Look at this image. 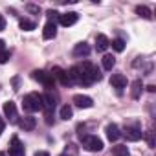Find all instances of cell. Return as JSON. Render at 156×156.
Returning <instances> with one entry per match:
<instances>
[{
    "label": "cell",
    "mask_w": 156,
    "mask_h": 156,
    "mask_svg": "<svg viewBox=\"0 0 156 156\" xmlns=\"http://www.w3.org/2000/svg\"><path fill=\"white\" fill-rule=\"evenodd\" d=\"M22 107L28 112H39V110H42V96L37 94V92H31V94L24 96Z\"/></svg>",
    "instance_id": "cell-1"
},
{
    "label": "cell",
    "mask_w": 156,
    "mask_h": 156,
    "mask_svg": "<svg viewBox=\"0 0 156 156\" xmlns=\"http://www.w3.org/2000/svg\"><path fill=\"white\" fill-rule=\"evenodd\" d=\"M79 68H81V72H83V75H85V79H87L88 85H92L94 81H99L101 79V73H99V70H98V66L94 62L85 61Z\"/></svg>",
    "instance_id": "cell-2"
},
{
    "label": "cell",
    "mask_w": 156,
    "mask_h": 156,
    "mask_svg": "<svg viewBox=\"0 0 156 156\" xmlns=\"http://www.w3.org/2000/svg\"><path fill=\"white\" fill-rule=\"evenodd\" d=\"M81 143H83L85 149H88L92 152L103 151V141L98 136H94V134H81Z\"/></svg>",
    "instance_id": "cell-3"
},
{
    "label": "cell",
    "mask_w": 156,
    "mask_h": 156,
    "mask_svg": "<svg viewBox=\"0 0 156 156\" xmlns=\"http://www.w3.org/2000/svg\"><path fill=\"white\" fill-rule=\"evenodd\" d=\"M31 77H33L35 81H39L41 85H44L46 88H53V85H55V79L51 77V73H48L44 70H33Z\"/></svg>",
    "instance_id": "cell-4"
},
{
    "label": "cell",
    "mask_w": 156,
    "mask_h": 156,
    "mask_svg": "<svg viewBox=\"0 0 156 156\" xmlns=\"http://www.w3.org/2000/svg\"><path fill=\"white\" fill-rule=\"evenodd\" d=\"M121 136H125L129 141H140L143 138V132H141L140 127H125L123 132H121Z\"/></svg>",
    "instance_id": "cell-5"
},
{
    "label": "cell",
    "mask_w": 156,
    "mask_h": 156,
    "mask_svg": "<svg viewBox=\"0 0 156 156\" xmlns=\"http://www.w3.org/2000/svg\"><path fill=\"white\" fill-rule=\"evenodd\" d=\"M51 77L53 79H57L61 85H64V87H68V85H72V81H70V77H68V73L62 70V68H59V66H55L53 70H51Z\"/></svg>",
    "instance_id": "cell-6"
},
{
    "label": "cell",
    "mask_w": 156,
    "mask_h": 156,
    "mask_svg": "<svg viewBox=\"0 0 156 156\" xmlns=\"http://www.w3.org/2000/svg\"><path fill=\"white\" fill-rule=\"evenodd\" d=\"M77 20H79V15H77L75 11H68V13H62V15H59V22H61V26H64V28H68V26H73Z\"/></svg>",
    "instance_id": "cell-7"
},
{
    "label": "cell",
    "mask_w": 156,
    "mask_h": 156,
    "mask_svg": "<svg viewBox=\"0 0 156 156\" xmlns=\"http://www.w3.org/2000/svg\"><path fill=\"white\" fill-rule=\"evenodd\" d=\"M73 103H75V107H79V108H92L94 107L92 98L83 96V94H75L73 96Z\"/></svg>",
    "instance_id": "cell-8"
},
{
    "label": "cell",
    "mask_w": 156,
    "mask_h": 156,
    "mask_svg": "<svg viewBox=\"0 0 156 156\" xmlns=\"http://www.w3.org/2000/svg\"><path fill=\"white\" fill-rule=\"evenodd\" d=\"M24 145L20 143V140L17 136L11 138V145H9V156H24Z\"/></svg>",
    "instance_id": "cell-9"
},
{
    "label": "cell",
    "mask_w": 156,
    "mask_h": 156,
    "mask_svg": "<svg viewBox=\"0 0 156 156\" xmlns=\"http://www.w3.org/2000/svg\"><path fill=\"white\" fill-rule=\"evenodd\" d=\"M55 35H57V24H55V20H48V22L44 24L42 37H44V41H50V39H53Z\"/></svg>",
    "instance_id": "cell-10"
},
{
    "label": "cell",
    "mask_w": 156,
    "mask_h": 156,
    "mask_svg": "<svg viewBox=\"0 0 156 156\" xmlns=\"http://www.w3.org/2000/svg\"><path fill=\"white\" fill-rule=\"evenodd\" d=\"M4 116H6L11 123L17 121V105H15L13 101H6V103H4Z\"/></svg>",
    "instance_id": "cell-11"
},
{
    "label": "cell",
    "mask_w": 156,
    "mask_h": 156,
    "mask_svg": "<svg viewBox=\"0 0 156 156\" xmlns=\"http://www.w3.org/2000/svg\"><path fill=\"white\" fill-rule=\"evenodd\" d=\"M42 108H46V112H51L55 108V96L51 92L42 94Z\"/></svg>",
    "instance_id": "cell-12"
},
{
    "label": "cell",
    "mask_w": 156,
    "mask_h": 156,
    "mask_svg": "<svg viewBox=\"0 0 156 156\" xmlns=\"http://www.w3.org/2000/svg\"><path fill=\"white\" fill-rule=\"evenodd\" d=\"M110 85H112L114 88L121 90V88H125V87H127V77H125V75H121V73H114V75L110 77Z\"/></svg>",
    "instance_id": "cell-13"
},
{
    "label": "cell",
    "mask_w": 156,
    "mask_h": 156,
    "mask_svg": "<svg viewBox=\"0 0 156 156\" xmlns=\"http://www.w3.org/2000/svg\"><path fill=\"white\" fill-rule=\"evenodd\" d=\"M119 136H121V132H119V127L116 123L107 125V138H108V141H118Z\"/></svg>",
    "instance_id": "cell-14"
},
{
    "label": "cell",
    "mask_w": 156,
    "mask_h": 156,
    "mask_svg": "<svg viewBox=\"0 0 156 156\" xmlns=\"http://www.w3.org/2000/svg\"><path fill=\"white\" fill-rule=\"evenodd\" d=\"M108 46H110V41H108L107 35H103V33L96 35V50H98V51H105Z\"/></svg>",
    "instance_id": "cell-15"
},
{
    "label": "cell",
    "mask_w": 156,
    "mask_h": 156,
    "mask_svg": "<svg viewBox=\"0 0 156 156\" xmlns=\"http://www.w3.org/2000/svg\"><path fill=\"white\" fill-rule=\"evenodd\" d=\"M90 53V46L87 42H79V44H75L73 48V57H87Z\"/></svg>",
    "instance_id": "cell-16"
},
{
    "label": "cell",
    "mask_w": 156,
    "mask_h": 156,
    "mask_svg": "<svg viewBox=\"0 0 156 156\" xmlns=\"http://www.w3.org/2000/svg\"><path fill=\"white\" fill-rule=\"evenodd\" d=\"M19 125H20V129H24V130H33L35 125H37V119H35L33 116H24V118L19 121Z\"/></svg>",
    "instance_id": "cell-17"
},
{
    "label": "cell",
    "mask_w": 156,
    "mask_h": 156,
    "mask_svg": "<svg viewBox=\"0 0 156 156\" xmlns=\"http://www.w3.org/2000/svg\"><path fill=\"white\" fill-rule=\"evenodd\" d=\"M101 62H103V68H105V70H112V68L116 66V57L110 55V53H105L103 59H101Z\"/></svg>",
    "instance_id": "cell-18"
},
{
    "label": "cell",
    "mask_w": 156,
    "mask_h": 156,
    "mask_svg": "<svg viewBox=\"0 0 156 156\" xmlns=\"http://www.w3.org/2000/svg\"><path fill=\"white\" fill-rule=\"evenodd\" d=\"M141 90H143V85H141V81H140V79H136V81L132 83V90H130L132 99H138V98H140V94H141Z\"/></svg>",
    "instance_id": "cell-19"
},
{
    "label": "cell",
    "mask_w": 156,
    "mask_h": 156,
    "mask_svg": "<svg viewBox=\"0 0 156 156\" xmlns=\"http://www.w3.org/2000/svg\"><path fill=\"white\" fill-rule=\"evenodd\" d=\"M19 26H20V30H24V31H31V30H35V22L30 20V19H20Z\"/></svg>",
    "instance_id": "cell-20"
},
{
    "label": "cell",
    "mask_w": 156,
    "mask_h": 156,
    "mask_svg": "<svg viewBox=\"0 0 156 156\" xmlns=\"http://www.w3.org/2000/svg\"><path fill=\"white\" fill-rule=\"evenodd\" d=\"M136 13H138L140 17H143V19H147V20H151V19H152V15H151V11H149V8H145V6H136Z\"/></svg>",
    "instance_id": "cell-21"
},
{
    "label": "cell",
    "mask_w": 156,
    "mask_h": 156,
    "mask_svg": "<svg viewBox=\"0 0 156 156\" xmlns=\"http://www.w3.org/2000/svg\"><path fill=\"white\" fill-rule=\"evenodd\" d=\"M59 116H61L62 119H70V118L73 116V108H72L70 105H64V107L61 108V112H59Z\"/></svg>",
    "instance_id": "cell-22"
},
{
    "label": "cell",
    "mask_w": 156,
    "mask_h": 156,
    "mask_svg": "<svg viewBox=\"0 0 156 156\" xmlns=\"http://www.w3.org/2000/svg\"><path fill=\"white\" fill-rule=\"evenodd\" d=\"M114 156H130L127 145H116L114 147Z\"/></svg>",
    "instance_id": "cell-23"
},
{
    "label": "cell",
    "mask_w": 156,
    "mask_h": 156,
    "mask_svg": "<svg viewBox=\"0 0 156 156\" xmlns=\"http://www.w3.org/2000/svg\"><path fill=\"white\" fill-rule=\"evenodd\" d=\"M110 46H112L116 51H123V50H125V41H123V39H114V41L110 42Z\"/></svg>",
    "instance_id": "cell-24"
},
{
    "label": "cell",
    "mask_w": 156,
    "mask_h": 156,
    "mask_svg": "<svg viewBox=\"0 0 156 156\" xmlns=\"http://www.w3.org/2000/svg\"><path fill=\"white\" fill-rule=\"evenodd\" d=\"M9 61V51L6 50V51H2V53H0V64H6Z\"/></svg>",
    "instance_id": "cell-25"
},
{
    "label": "cell",
    "mask_w": 156,
    "mask_h": 156,
    "mask_svg": "<svg viewBox=\"0 0 156 156\" xmlns=\"http://www.w3.org/2000/svg\"><path fill=\"white\" fill-rule=\"evenodd\" d=\"M26 9H28V11H31V13H39V6H35V4H28V6H26Z\"/></svg>",
    "instance_id": "cell-26"
},
{
    "label": "cell",
    "mask_w": 156,
    "mask_h": 156,
    "mask_svg": "<svg viewBox=\"0 0 156 156\" xmlns=\"http://www.w3.org/2000/svg\"><path fill=\"white\" fill-rule=\"evenodd\" d=\"M147 141H149V147H154V138H152V132H147Z\"/></svg>",
    "instance_id": "cell-27"
},
{
    "label": "cell",
    "mask_w": 156,
    "mask_h": 156,
    "mask_svg": "<svg viewBox=\"0 0 156 156\" xmlns=\"http://www.w3.org/2000/svg\"><path fill=\"white\" fill-rule=\"evenodd\" d=\"M4 28H6V19H4V15H0V31Z\"/></svg>",
    "instance_id": "cell-28"
},
{
    "label": "cell",
    "mask_w": 156,
    "mask_h": 156,
    "mask_svg": "<svg viewBox=\"0 0 156 156\" xmlns=\"http://www.w3.org/2000/svg\"><path fill=\"white\" fill-rule=\"evenodd\" d=\"M46 15H48V17H50V20H51V19H55V17H57L59 13H57V11H48Z\"/></svg>",
    "instance_id": "cell-29"
},
{
    "label": "cell",
    "mask_w": 156,
    "mask_h": 156,
    "mask_svg": "<svg viewBox=\"0 0 156 156\" xmlns=\"http://www.w3.org/2000/svg\"><path fill=\"white\" fill-rule=\"evenodd\" d=\"M2 51H6V42L0 39V53H2Z\"/></svg>",
    "instance_id": "cell-30"
},
{
    "label": "cell",
    "mask_w": 156,
    "mask_h": 156,
    "mask_svg": "<svg viewBox=\"0 0 156 156\" xmlns=\"http://www.w3.org/2000/svg\"><path fill=\"white\" fill-rule=\"evenodd\" d=\"M35 156H50V154H48L46 151H37V152H35Z\"/></svg>",
    "instance_id": "cell-31"
},
{
    "label": "cell",
    "mask_w": 156,
    "mask_h": 156,
    "mask_svg": "<svg viewBox=\"0 0 156 156\" xmlns=\"http://www.w3.org/2000/svg\"><path fill=\"white\" fill-rule=\"evenodd\" d=\"M2 132H4V121L0 119V134H2Z\"/></svg>",
    "instance_id": "cell-32"
},
{
    "label": "cell",
    "mask_w": 156,
    "mask_h": 156,
    "mask_svg": "<svg viewBox=\"0 0 156 156\" xmlns=\"http://www.w3.org/2000/svg\"><path fill=\"white\" fill-rule=\"evenodd\" d=\"M147 90H149V92H154L156 88H154V85H149V87H147Z\"/></svg>",
    "instance_id": "cell-33"
},
{
    "label": "cell",
    "mask_w": 156,
    "mask_h": 156,
    "mask_svg": "<svg viewBox=\"0 0 156 156\" xmlns=\"http://www.w3.org/2000/svg\"><path fill=\"white\" fill-rule=\"evenodd\" d=\"M0 156H6V154H4V152H0Z\"/></svg>",
    "instance_id": "cell-34"
},
{
    "label": "cell",
    "mask_w": 156,
    "mask_h": 156,
    "mask_svg": "<svg viewBox=\"0 0 156 156\" xmlns=\"http://www.w3.org/2000/svg\"><path fill=\"white\" fill-rule=\"evenodd\" d=\"M61 156H68V154H61Z\"/></svg>",
    "instance_id": "cell-35"
}]
</instances>
